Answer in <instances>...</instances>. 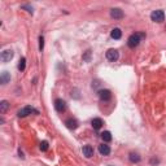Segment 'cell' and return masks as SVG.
<instances>
[{"label": "cell", "instance_id": "1", "mask_svg": "<svg viewBox=\"0 0 166 166\" xmlns=\"http://www.w3.org/2000/svg\"><path fill=\"white\" fill-rule=\"evenodd\" d=\"M145 34L143 33H136V34H133V35H130V38L127 39V44L130 48H135V47L139 46V43L141 42V38H144Z\"/></svg>", "mask_w": 166, "mask_h": 166}, {"label": "cell", "instance_id": "2", "mask_svg": "<svg viewBox=\"0 0 166 166\" xmlns=\"http://www.w3.org/2000/svg\"><path fill=\"white\" fill-rule=\"evenodd\" d=\"M31 113H35V114H38V110L35 109V108H33V107H23L21 108V109L18 110V113H17V116L18 117H26V116H29V114H31Z\"/></svg>", "mask_w": 166, "mask_h": 166}, {"label": "cell", "instance_id": "3", "mask_svg": "<svg viewBox=\"0 0 166 166\" xmlns=\"http://www.w3.org/2000/svg\"><path fill=\"white\" fill-rule=\"evenodd\" d=\"M151 20L153 22H162L165 20V13L161 9H157V11H153L151 13Z\"/></svg>", "mask_w": 166, "mask_h": 166}, {"label": "cell", "instance_id": "4", "mask_svg": "<svg viewBox=\"0 0 166 166\" xmlns=\"http://www.w3.org/2000/svg\"><path fill=\"white\" fill-rule=\"evenodd\" d=\"M13 59V51L12 49H5L1 52V55H0V60L3 61V62H9Z\"/></svg>", "mask_w": 166, "mask_h": 166}, {"label": "cell", "instance_id": "5", "mask_svg": "<svg viewBox=\"0 0 166 166\" xmlns=\"http://www.w3.org/2000/svg\"><path fill=\"white\" fill-rule=\"evenodd\" d=\"M118 57H120V53H118V51H117V49L110 48V49H108V51H107V59L109 60V61H112V62L117 61V60H118Z\"/></svg>", "mask_w": 166, "mask_h": 166}, {"label": "cell", "instance_id": "6", "mask_svg": "<svg viewBox=\"0 0 166 166\" xmlns=\"http://www.w3.org/2000/svg\"><path fill=\"white\" fill-rule=\"evenodd\" d=\"M55 109L59 112V113H64L66 109V104L62 99H56L55 100Z\"/></svg>", "mask_w": 166, "mask_h": 166}, {"label": "cell", "instance_id": "7", "mask_svg": "<svg viewBox=\"0 0 166 166\" xmlns=\"http://www.w3.org/2000/svg\"><path fill=\"white\" fill-rule=\"evenodd\" d=\"M110 17L114 20H121V18H123V12L120 8H113V9H110Z\"/></svg>", "mask_w": 166, "mask_h": 166}, {"label": "cell", "instance_id": "8", "mask_svg": "<svg viewBox=\"0 0 166 166\" xmlns=\"http://www.w3.org/2000/svg\"><path fill=\"white\" fill-rule=\"evenodd\" d=\"M99 97H100V100H103V101H108V100H110V97H112V92L109 90H100Z\"/></svg>", "mask_w": 166, "mask_h": 166}, {"label": "cell", "instance_id": "9", "mask_svg": "<svg viewBox=\"0 0 166 166\" xmlns=\"http://www.w3.org/2000/svg\"><path fill=\"white\" fill-rule=\"evenodd\" d=\"M82 152H83V156L87 158H91L94 156V148L91 147V145H84Z\"/></svg>", "mask_w": 166, "mask_h": 166}, {"label": "cell", "instance_id": "10", "mask_svg": "<svg viewBox=\"0 0 166 166\" xmlns=\"http://www.w3.org/2000/svg\"><path fill=\"white\" fill-rule=\"evenodd\" d=\"M65 125L67 128H70V130H75L78 127V122H77V120H74V118H67L65 121Z\"/></svg>", "mask_w": 166, "mask_h": 166}, {"label": "cell", "instance_id": "11", "mask_svg": "<svg viewBox=\"0 0 166 166\" xmlns=\"http://www.w3.org/2000/svg\"><path fill=\"white\" fill-rule=\"evenodd\" d=\"M99 152H100V153L103 154V156H108V154L110 153V147H109L108 144H104V143H103V144L99 145Z\"/></svg>", "mask_w": 166, "mask_h": 166}, {"label": "cell", "instance_id": "12", "mask_svg": "<svg viewBox=\"0 0 166 166\" xmlns=\"http://www.w3.org/2000/svg\"><path fill=\"white\" fill-rule=\"evenodd\" d=\"M9 80H11V74L8 72H3L1 75H0V82H1V84H7Z\"/></svg>", "mask_w": 166, "mask_h": 166}, {"label": "cell", "instance_id": "13", "mask_svg": "<svg viewBox=\"0 0 166 166\" xmlns=\"http://www.w3.org/2000/svg\"><path fill=\"white\" fill-rule=\"evenodd\" d=\"M101 126H103V120L101 118H94L92 120V127L95 130H100Z\"/></svg>", "mask_w": 166, "mask_h": 166}, {"label": "cell", "instance_id": "14", "mask_svg": "<svg viewBox=\"0 0 166 166\" xmlns=\"http://www.w3.org/2000/svg\"><path fill=\"white\" fill-rule=\"evenodd\" d=\"M110 36H112L113 39H121V36H122L121 29H118V28L113 29V30H112V33H110Z\"/></svg>", "mask_w": 166, "mask_h": 166}, {"label": "cell", "instance_id": "15", "mask_svg": "<svg viewBox=\"0 0 166 166\" xmlns=\"http://www.w3.org/2000/svg\"><path fill=\"white\" fill-rule=\"evenodd\" d=\"M9 108V103L7 100H3L1 103H0V113L1 114H4L5 112H7V109Z\"/></svg>", "mask_w": 166, "mask_h": 166}, {"label": "cell", "instance_id": "16", "mask_svg": "<svg viewBox=\"0 0 166 166\" xmlns=\"http://www.w3.org/2000/svg\"><path fill=\"white\" fill-rule=\"evenodd\" d=\"M128 160H130L131 162H139L140 161V156H139L138 153H135V152H131V153L128 154Z\"/></svg>", "mask_w": 166, "mask_h": 166}, {"label": "cell", "instance_id": "17", "mask_svg": "<svg viewBox=\"0 0 166 166\" xmlns=\"http://www.w3.org/2000/svg\"><path fill=\"white\" fill-rule=\"evenodd\" d=\"M101 139H103L105 143H109V141L112 140V134H110V131H104V133L101 134Z\"/></svg>", "mask_w": 166, "mask_h": 166}, {"label": "cell", "instance_id": "18", "mask_svg": "<svg viewBox=\"0 0 166 166\" xmlns=\"http://www.w3.org/2000/svg\"><path fill=\"white\" fill-rule=\"evenodd\" d=\"M25 66H26V59L22 57V59L20 60V64H18V70L20 72H23V70H25Z\"/></svg>", "mask_w": 166, "mask_h": 166}, {"label": "cell", "instance_id": "19", "mask_svg": "<svg viewBox=\"0 0 166 166\" xmlns=\"http://www.w3.org/2000/svg\"><path fill=\"white\" fill-rule=\"evenodd\" d=\"M48 147H49V144H48L47 140H43L42 143H40V151H43V152L48 151Z\"/></svg>", "mask_w": 166, "mask_h": 166}, {"label": "cell", "instance_id": "20", "mask_svg": "<svg viewBox=\"0 0 166 166\" xmlns=\"http://www.w3.org/2000/svg\"><path fill=\"white\" fill-rule=\"evenodd\" d=\"M43 48H44V38H43V36H40V38H39V49L42 51Z\"/></svg>", "mask_w": 166, "mask_h": 166}, {"label": "cell", "instance_id": "21", "mask_svg": "<svg viewBox=\"0 0 166 166\" xmlns=\"http://www.w3.org/2000/svg\"><path fill=\"white\" fill-rule=\"evenodd\" d=\"M90 59H91V51L88 49V51H87V52H86V55L83 56V60H84V61H87V62H88V61H90Z\"/></svg>", "mask_w": 166, "mask_h": 166}, {"label": "cell", "instance_id": "22", "mask_svg": "<svg viewBox=\"0 0 166 166\" xmlns=\"http://www.w3.org/2000/svg\"><path fill=\"white\" fill-rule=\"evenodd\" d=\"M23 9H28L29 13H33V7H29V5H22Z\"/></svg>", "mask_w": 166, "mask_h": 166}]
</instances>
